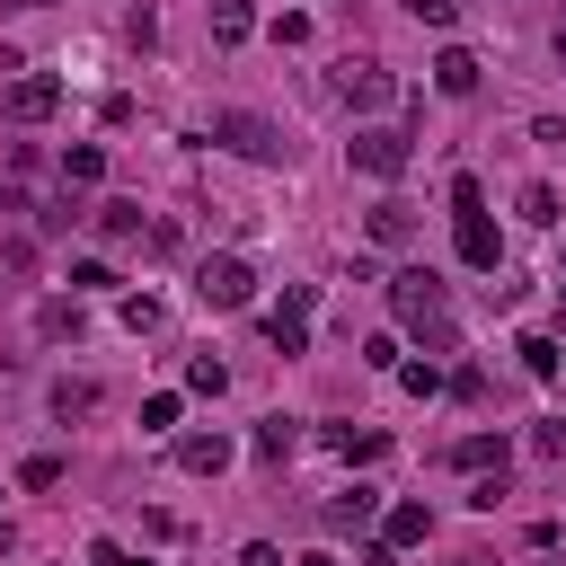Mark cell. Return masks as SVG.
<instances>
[{
  "mask_svg": "<svg viewBox=\"0 0 566 566\" xmlns=\"http://www.w3.org/2000/svg\"><path fill=\"white\" fill-rule=\"evenodd\" d=\"M18 486H62V460H53V451H35V460L18 469Z\"/></svg>",
  "mask_w": 566,
  "mask_h": 566,
  "instance_id": "f546056e",
  "label": "cell"
},
{
  "mask_svg": "<svg viewBox=\"0 0 566 566\" xmlns=\"http://www.w3.org/2000/svg\"><path fill=\"white\" fill-rule=\"evenodd\" d=\"M557 71H566V18H557Z\"/></svg>",
  "mask_w": 566,
  "mask_h": 566,
  "instance_id": "8d00e7d4",
  "label": "cell"
},
{
  "mask_svg": "<svg viewBox=\"0 0 566 566\" xmlns=\"http://www.w3.org/2000/svg\"><path fill=\"white\" fill-rule=\"evenodd\" d=\"M451 566H486V557H451Z\"/></svg>",
  "mask_w": 566,
  "mask_h": 566,
  "instance_id": "f35d334b",
  "label": "cell"
},
{
  "mask_svg": "<svg viewBox=\"0 0 566 566\" xmlns=\"http://www.w3.org/2000/svg\"><path fill=\"white\" fill-rule=\"evenodd\" d=\"M186 389L221 398V389H230V363H221V354H195V363H186Z\"/></svg>",
  "mask_w": 566,
  "mask_h": 566,
  "instance_id": "44dd1931",
  "label": "cell"
},
{
  "mask_svg": "<svg viewBox=\"0 0 566 566\" xmlns=\"http://www.w3.org/2000/svg\"><path fill=\"white\" fill-rule=\"evenodd\" d=\"M88 566H133V548H115V539H88Z\"/></svg>",
  "mask_w": 566,
  "mask_h": 566,
  "instance_id": "e575fe53",
  "label": "cell"
},
{
  "mask_svg": "<svg viewBox=\"0 0 566 566\" xmlns=\"http://www.w3.org/2000/svg\"><path fill=\"white\" fill-rule=\"evenodd\" d=\"M442 389H451V398H469V407H478V398H486V371H478V363H460V371H451V380H442Z\"/></svg>",
  "mask_w": 566,
  "mask_h": 566,
  "instance_id": "83f0119b",
  "label": "cell"
},
{
  "mask_svg": "<svg viewBox=\"0 0 566 566\" xmlns=\"http://www.w3.org/2000/svg\"><path fill=\"white\" fill-rule=\"evenodd\" d=\"M398 389H407V398H442V371H433V363H398Z\"/></svg>",
  "mask_w": 566,
  "mask_h": 566,
  "instance_id": "d4e9b609",
  "label": "cell"
},
{
  "mask_svg": "<svg viewBox=\"0 0 566 566\" xmlns=\"http://www.w3.org/2000/svg\"><path fill=\"white\" fill-rule=\"evenodd\" d=\"M35 336H80V301H44L35 310Z\"/></svg>",
  "mask_w": 566,
  "mask_h": 566,
  "instance_id": "cb8c5ba5",
  "label": "cell"
},
{
  "mask_svg": "<svg viewBox=\"0 0 566 566\" xmlns=\"http://www.w3.org/2000/svg\"><path fill=\"white\" fill-rule=\"evenodd\" d=\"M239 566H283V548H274V539H248V548H239Z\"/></svg>",
  "mask_w": 566,
  "mask_h": 566,
  "instance_id": "836d02e7",
  "label": "cell"
},
{
  "mask_svg": "<svg viewBox=\"0 0 566 566\" xmlns=\"http://www.w3.org/2000/svg\"><path fill=\"white\" fill-rule=\"evenodd\" d=\"M292 451H301V424H292V416H265V424H256V460H265V469H283Z\"/></svg>",
  "mask_w": 566,
  "mask_h": 566,
  "instance_id": "5bb4252c",
  "label": "cell"
},
{
  "mask_svg": "<svg viewBox=\"0 0 566 566\" xmlns=\"http://www.w3.org/2000/svg\"><path fill=\"white\" fill-rule=\"evenodd\" d=\"M53 416H62V424H71V416H97V380H62V389H53Z\"/></svg>",
  "mask_w": 566,
  "mask_h": 566,
  "instance_id": "7402d4cb",
  "label": "cell"
},
{
  "mask_svg": "<svg viewBox=\"0 0 566 566\" xmlns=\"http://www.w3.org/2000/svg\"><path fill=\"white\" fill-rule=\"evenodd\" d=\"M292 566H336V557H327V548H310V557H292Z\"/></svg>",
  "mask_w": 566,
  "mask_h": 566,
  "instance_id": "d590c367",
  "label": "cell"
},
{
  "mask_svg": "<svg viewBox=\"0 0 566 566\" xmlns=\"http://www.w3.org/2000/svg\"><path fill=\"white\" fill-rule=\"evenodd\" d=\"M424 531H433V504H398L389 513V548H416Z\"/></svg>",
  "mask_w": 566,
  "mask_h": 566,
  "instance_id": "d6986e66",
  "label": "cell"
},
{
  "mask_svg": "<svg viewBox=\"0 0 566 566\" xmlns=\"http://www.w3.org/2000/svg\"><path fill=\"white\" fill-rule=\"evenodd\" d=\"M389 310H398V327H416V336H424V354H451V345H460V336H451V292H442V274H433V265L389 274Z\"/></svg>",
  "mask_w": 566,
  "mask_h": 566,
  "instance_id": "6da1fadb",
  "label": "cell"
},
{
  "mask_svg": "<svg viewBox=\"0 0 566 566\" xmlns=\"http://www.w3.org/2000/svg\"><path fill=\"white\" fill-rule=\"evenodd\" d=\"M433 88H442V97H478V53H469V44H451V53L433 62Z\"/></svg>",
  "mask_w": 566,
  "mask_h": 566,
  "instance_id": "7c38bea8",
  "label": "cell"
},
{
  "mask_svg": "<svg viewBox=\"0 0 566 566\" xmlns=\"http://www.w3.org/2000/svg\"><path fill=\"white\" fill-rule=\"evenodd\" d=\"M265 336H274V354H310V283L283 292V310L265 318Z\"/></svg>",
  "mask_w": 566,
  "mask_h": 566,
  "instance_id": "ba28073f",
  "label": "cell"
},
{
  "mask_svg": "<svg viewBox=\"0 0 566 566\" xmlns=\"http://www.w3.org/2000/svg\"><path fill=\"white\" fill-rule=\"evenodd\" d=\"M345 159H354L363 177H380V186H389V177H407V159H416V142H407L398 124H363V133L345 142Z\"/></svg>",
  "mask_w": 566,
  "mask_h": 566,
  "instance_id": "277c9868",
  "label": "cell"
},
{
  "mask_svg": "<svg viewBox=\"0 0 566 566\" xmlns=\"http://www.w3.org/2000/svg\"><path fill=\"white\" fill-rule=\"evenodd\" d=\"M168 424H177V398H168V389H159V398H142V433H168Z\"/></svg>",
  "mask_w": 566,
  "mask_h": 566,
  "instance_id": "f1b7e54d",
  "label": "cell"
},
{
  "mask_svg": "<svg viewBox=\"0 0 566 566\" xmlns=\"http://www.w3.org/2000/svg\"><path fill=\"white\" fill-rule=\"evenodd\" d=\"M97 230H106L115 248H133V239H150V212H142V203H97Z\"/></svg>",
  "mask_w": 566,
  "mask_h": 566,
  "instance_id": "4fadbf2b",
  "label": "cell"
},
{
  "mask_svg": "<svg viewBox=\"0 0 566 566\" xmlns=\"http://www.w3.org/2000/svg\"><path fill=\"white\" fill-rule=\"evenodd\" d=\"M327 442H336L345 460H380V451H389V433H371V424H363V433H354V424H327Z\"/></svg>",
  "mask_w": 566,
  "mask_h": 566,
  "instance_id": "ac0fdd59",
  "label": "cell"
},
{
  "mask_svg": "<svg viewBox=\"0 0 566 566\" xmlns=\"http://www.w3.org/2000/svg\"><path fill=\"white\" fill-rule=\"evenodd\" d=\"M97 177H106V150L97 142H71L62 150V186H97Z\"/></svg>",
  "mask_w": 566,
  "mask_h": 566,
  "instance_id": "2e32d148",
  "label": "cell"
},
{
  "mask_svg": "<svg viewBox=\"0 0 566 566\" xmlns=\"http://www.w3.org/2000/svg\"><path fill=\"white\" fill-rule=\"evenodd\" d=\"M363 230H371V248H407V239H416V203H398V195H389V203H371V221H363Z\"/></svg>",
  "mask_w": 566,
  "mask_h": 566,
  "instance_id": "30bf717a",
  "label": "cell"
},
{
  "mask_svg": "<svg viewBox=\"0 0 566 566\" xmlns=\"http://www.w3.org/2000/svg\"><path fill=\"white\" fill-rule=\"evenodd\" d=\"M522 221L531 230H557V186H522Z\"/></svg>",
  "mask_w": 566,
  "mask_h": 566,
  "instance_id": "603a6c76",
  "label": "cell"
},
{
  "mask_svg": "<svg viewBox=\"0 0 566 566\" xmlns=\"http://www.w3.org/2000/svg\"><path fill=\"white\" fill-rule=\"evenodd\" d=\"M407 18H416V27H451V18H460V0H407Z\"/></svg>",
  "mask_w": 566,
  "mask_h": 566,
  "instance_id": "4dcf8cb0",
  "label": "cell"
},
{
  "mask_svg": "<svg viewBox=\"0 0 566 566\" xmlns=\"http://www.w3.org/2000/svg\"><path fill=\"white\" fill-rule=\"evenodd\" d=\"M256 35V0H212V44H248Z\"/></svg>",
  "mask_w": 566,
  "mask_h": 566,
  "instance_id": "9a60e30c",
  "label": "cell"
},
{
  "mask_svg": "<svg viewBox=\"0 0 566 566\" xmlns=\"http://www.w3.org/2000/svg\"><path fill=\"white\" fill-rule=\"evenodd\" d=\"M212 142H221V150H239V159H265V168H283V159H292L283 124H265V115H248V106H221V115H212Z\"/></svg>",
  "mask_w": 566,
  "mask_h": 566,
  "instance_id": "7a4b0ae2",
  "label": "cell"
},
{
  "mask_svg": "<svg viewBox=\"0 0 566 566\" xmlns=\"http://www.w3.org/2000/svg\"><path fill=\"white\" fill-rule=\"evenodd\" d=\"M513 354H522V371H531V380H557V336H522Z\"/></svg>",
  "mask_w": 566,
  "mask_h": 566,
  "instance_id": "ffe728a7",
  "label": "cell"
},
{
  "mask_svg": "<svg viewBox=\"0 0 566 566\" xmlns=\"http://www.w3.org/2000/svg\"><path fill=\"white\" fill-rule=\"evenodd\" d=\"M0 9H35V0H0Z\"/></svg>",
  "mask_w": 566,
  "mask_h": 566,
  "instance_id": "74e56055",
  "label": "cell"
},
{
  "mask_svg": "<svg viewBox=\"0 0 566 566\" xmlns=\"http://www.w3.org/2000/svg\"><path fill=\"white\" fill-rule=\"evenodd\" d=\"M53 106H62V80H53V71H18V80L0 88V115H9V124H44Z\"/></svg>",
  "mask_w": 566,
  "mask_h": 566,
  "instance_id": "8992f818",
  "label": "cell"
},
{
  "mask_svg": "<svg viewBox=\"0 0 566 566\" xmlns=\"http://www.w3.org/2000/svg\"><path fill=\"white\" fill-rule=\"evenodd\" d=\"M27 265H35V248H27V239H9V248H0V274H27Z\"/></svg>",
  "mask_w": 566,
  "mask_h": 566,
  "instance_id": "d6a6232c",
  "label": "cell"
},
{
  "mask_svg": "<svg viewBox=\"0 0 566 566\" xmlns=\"http://www.w3.org/2000/svg\"><path fill=\"white\" fill-rule=\"evenodd\" d=\"M195 301L203 310H248L256 301V265L248 256H203L195 265Z\"/></svg>",
  "mask_w": 566,
  "mask_h": 566,
  "instance_id": "5b68a950",
  "label": "cell"
},
{
  "mask_svg": "<svg viewBox=\"0 0 566 566\" xmlns=\"http://www.w3.org/2000/svg\"><path fill=\"white\" fill-rule=\"evenodd\" d=\"M451 460L486 478V469H504V433H469V442H451Z\"/></svg>",
  "mask_w": 566,
  "mask_h": 566,
  "instance_id": "e0dca14e",
  "label": "cell"
},
{
  "mask_svg": "<svg viewBox=\"0 0 566 566\" xmlns=\"http://www.w3.org/2000/svg\"><path fill=\"white\" fill-rule=\"evenodd\" d=\"M451 248H460V265H469V274H495V265H504V239H495V221H486V212H460V239H451Z\"/></svg>",
  "mask_w": 566,
  "mask_h": 566,
  "instance_id": "52a82bcc",
  "label": "cell"
},
{
  "mask_svg": "<svg viewBox=\"0 0 566 566\" xmlns=\"http://www.w3.org/2000/svg\"><path fill=\"white\" fill-rule=\"evenodd\" d=\"M177 469L186 478H221L230 469V433H177Z\"/></svg>",
  "mask_w": 566,
  "mask_h": 566,
  "instance_id": "9c48e42d",
  "label": "cell"
},
{
  "mask_svg": "<svg viewBox=\"0 0 566 566\" xmlns=\"http://www.w3.org/2000/svg\"><path fill=\"white\" fill-rule=\"evenodd\" d=\"M115 318H124V327H133V336H150V327H159V301H150V292H142V301H124V310H115Z\"/></svg>",
  "mask_w": 566,
  "mask_h": 566,
  "instance_id": "4316f807",
  "label": "cell"
},
{
  "mask_svg": "<svg viewBox=\"0 0 566 566\" xmlns=\"http://www.w3.org/2000/svg\"><path fill=\"white\" fill-rule=\"evenodd\" d=\"M327 97H336V106H354V115H371V106H389V97H398V80H389L371 53H345V62H327Z\"/></svg>",
  "mask_w": 566,
  "mask_h": 566,
  "instance_id": "3957f363",
  "label": "cell"
},
{
  "mask_svg": "<svg viewBox=\"0 0 566 566\" xmlns=\"http://www.w3.org/2000/svg\"><path fill=\"white\" fill-rule=\"evenodd\" d=\"M71 283H80V292H115V265H97V256H80V265H71Z\"/></svg>",
  "mask_w": 566,
  "mask_h": 566,
  "instance_id": "484cf974",
  "label": "cell"
},
{
  "mask_svg": "<svg viewBox=\"0 0 566 566\" xmlns=\"http://www.w3.org/2000/svg\"><path fill=\"white\" fill-rule=\"evenodd\" d=\"M451 212H486V186L478 177H451Z\"/></svg>",
  "mask_w": 566,
  "mask_h": 566,
  "instance_id": "1f68e13d",
  "label": "cell"
},
{
  "mask_svg": "<svg viewBox=\"0 0 566 566\" xmlns=\"http://www.w3.org/2000/svg\"><path fill=\"white\" fill-rule=\"evenodd\" d=\"M371 522H380V495H371V486L327 495V531H371Z\"/></svg>",
  "mask_w": 566,
  "mask_h": 566,
  "instance_id": "8fae6325",
  "label": "cell"
}]
</instances>
